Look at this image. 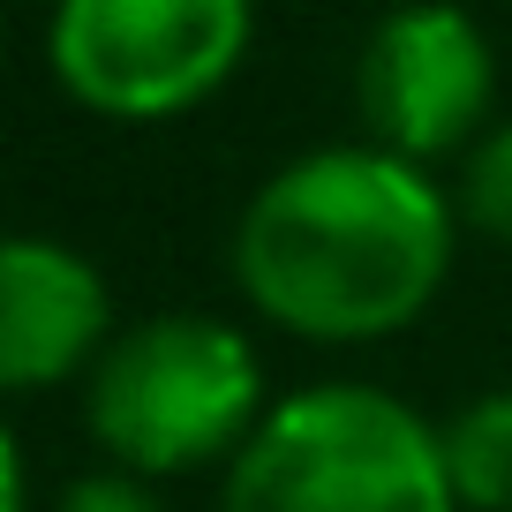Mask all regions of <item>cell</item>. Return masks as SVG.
Instances as JSON below:
<instances>
[{"instance_id":"cell-1","label":"cell","mask_w":512,"mask_h":512,"mask_svg":"<svg viewBox=\"0 0 512 512\" xmlns=\"http://www.w3.org/2000/svg\"><path fill=\"white\" fill-rule=\"evenodd\" d=\"M460 211L430 166L377 144L287 159L241 204L234 287L264 324L317 347H369L430 317L452 279Z\"/></svg>"},{"instance_id":"cell-2","label":"cell","mask_w":512,"mask_h":512,"mask_svg":"<svg viewBox=\"0 0 512 512\" xmlns=\"http://www.w3.org/2000/svg\"><path fill=\"white\" fill-rule=\"evenodd\" d=\"M219 512H460L445 430L384 384H309L272 400L226 460Z\"/></svg>"},{"instance_id":"cell-3","label":"cell","mask_w":512,"mask_h":512,"mask_svg":"<svg viewBox=\"0 0 512 512\" xmlns=\"http://www.w3.org/2000/svg\"><path fill=\"white\" fill-rule=\"evenodd\" d=\"M264 407V362L249 332L226 317H144L113 332L98 369L83 377V430L121 475H189V467L234 460L256 437Z\"/></svg>"},{"instance_id":"cell-4","label":"cell","mask_w":512,"mask_h":512,"mask_svg":"<svg viewBox=\"0 0 512 512\" xmlns=\"http://www.w3.org/2000/svg\"><path fill=\"white\" fill-rule=\"evenodd\" d=\"M256 0H53L46 68L98 121H181L234 83Z\"/></svg>"},{"instance_id":"cell-5","label":"cell","mask_w":512,"mask_h":512,"mask_svg":"<svg viewBox=\"0 0 512 512\" xmlns=\"http://www.w3.org/2000/svg\"><path fill=\"white\" fill-rule=\"evenodd\" d=\"M490 98L497 53L460 0H400L369 23L354 61V106L377 151L415 166L460 159L490 128Z\"/></svg>"},{"instance_id":"cell-6","label":"cell","mask_w":512,"mask_h":512,"mask_svg":"<svg viewBox=\"0 0 512 512\" xmlns=\"http://www.w3.org/2000/svg\"><path fill=\"white\" fill-rule=\"evenodd\" d=\"M113 347V287L83 249L16 234L0 249V384L46 392L91 377Z\"/></svg>"},{"instance_id":"cell-7","label":"cell","mask_w":512,"mask_h":512,"mask_svg":"<svg viewBox=\"0 0 512 512\" xmlns=\"http://www.w3.org/2000/svg\"><path fill=\"white\" fill-rule=\"evenodd\" d=\"M445 430V475L460 490V512H512V384L467 400Z\"/></svg>"},{"instance_id":"cell-8","label":"cell","mask_w":512,"mask_h":512,"mask_svg":"<svg viewBox=\"0 0 512 512\" xmlns=\"http://www.w3.org/2000/svg\"><path fill=\"white\" fill-rule=\"evenodd\" d=\"M467 234L512 241V121H490L475 144L460 151V189H452Z\"/></svg>"},{"instance_id":"cell-9","label":"cell","mask_w":512,"mask_h":512,"mask_svg":"<svg viewBox=\"0 0 512 512\" xmlns=\"http://www.w3.org/2000/svg\"><path fill=\"white\" fill-rule=\"evenodd\" d=\"M53 512H166V497L151 490L144 475H121V467H106V475H83V482H68Z\"/></svg>"},{"instance_id":"cell-10","label":"cell","mask_w":512,"mask_h":512,"mask_svg":"<svg viewBox=\"0 0 512 512\" xmlns=\"http://www.w3.org/2000/svg\"><path fill=\"white\" fill-rule=\"evenodd\" d=\"M0 512H31V460H23V437H0Z\"/></svg>"}]
</instances>
